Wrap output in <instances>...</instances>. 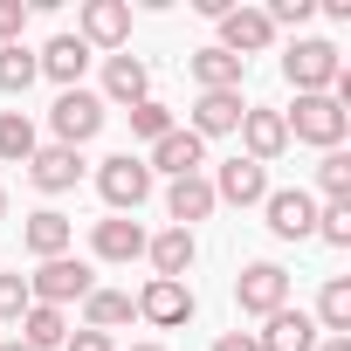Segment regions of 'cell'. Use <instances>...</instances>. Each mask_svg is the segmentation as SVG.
I'll use <instances>...</instances> for the list:
<instances>
[{
    "label": "cell",
    "instance_id": "836d02e7",
    "mask_svg": "<svg viewBox=\"0 0 351 351\" xmlns=\"http://www.w3.org/2000/svg\"><path fill=\"white\" fill-rule=\"evenodd\" d=\"M21 28H28V8H21V0H0V49L21 42Z\"/></svg>",
    "mask_w": 351,
    "mask_h": 351
},
{
    "label": "cell",
    "instance_id": "603a6c76",
    "mask_svg": "<svg viewBox=\"0 0 351 351\" xmlns=\"http://www.w3.org/2000/svg\"><path fill=\"white\" fill-rule=\"evenodd\" d=\"M131 317H138V303H131L124 289H90V296H83V330H104V337H110V330L131 324Z\"/></svg>",
    "mask_w": 351,
    "mask_h": 351
},
{
    "label": "cell",
    "instance_id": "f546056e",
    "mask_svg": "<svg viewBox=\"0 0 351 351\" xmlns=\"http://www.w3.org/2000/svg\"><path fill=\"white\" fill-rule=\"evenodd\" d=\"M131 131H138V138H152V145H158V138H165V131H172V110H165V104H158V97H145V104H131Z\"/></svg>",
    "mask_w": 351,
    "mask_h": 351
},
{
    "label": "cell",
    "instance_id": "ab89813d",
    "mask_svg": "<svg viewBox=\"0 0 351 351\" xmlns=\"http://www.w3.org/2000/svg\"><path fill=\"white\" fill-rule=\"evenodd\" d=\"M0 214H8V186H0Z\"/></svg>",
    "mask_w": 351,
    "mask_h": 351
},
{
    "label": "cell",
    "instance_id": "484cf974",
    "mask_svg": "<svg viewBox=\"0 0 351 351\" xmlns=\"http://www.w3.org/2000/svg\"><path fill=\"white\" fill-rule=\"evenodd\" d=\"M317 330H324V337H351V282H344V276L324 282V296H317Z\"/></svg>",
    "mask_w": 351,
    "mask_h": 351
},
{
    "label": "cell",
    "instance_id": "ffe728a7",
    "mask_svg": "<svg viewBox=\"0 0 351 351\" xmlns=\"http://www.w3.org/2000/svg\"><path fill=\"white\" fill-rule=\"evenodd\" d=\"M35 69H42V76H56L62 90H83V69H90V49H83L76 35H56V42H49V49L35 56Z\"/></svg>",
    "mask_w": 351,
    "mask_h": 351
},
{
    "label": "cell",
    "instance_id": "277c9868",
    "mask_svg": "<svg viewBox=\"0 0 351 351\" xmlns=\"http://www.w3.org/2000/svg\"><path fill=\"white\" fill-rule=\"evenodd\" d=\"M90 289H97L90 262H69V255H56V262H42V269L28 276V296H35V303H49V310H62V303H83Z\"/></svg>",
    "mask_w": 351,
    "mask_h": 351
},
{
    "label": "cell",
    "instance_id": "d6a6232c",
    "mask_svg": "<svg viewBox=\"0 0 351 351\" xmlns=\"http://www.w3.org/2000/svg\"><path fill=\"white\" fill-rule=\"evenodd\" d=\"M262 14H269V28H303L317 14V0H276V8H262Z\"/></svg>",
    "mask_w": 351,
    "mask_h": 351
},
{
    "label": "cell",
    "instance_id": "52a82bcc",
    "mask_svg": "<svg viewBox=\"0 0 351 351\" xmlns=\"http://www.w3.org/2000/svg\"><path fill=\"white\" fill-rule=\"evenodd\" d=\"M131 303H138V317H145V324H158V330H180V324H193V289H186V282H165V276H152V282H145Z\"/></svg>",
    "mask_w": 351,
    "mask_h": 351
},
{
    "label": "cell",
    "instance_id": "d6986e66",
    "mask_svg": "<svg viewBox=\"0 0 351 351\" xmlns=\"http://www.w3.org/2000/svg\"><path fill=\"white\" fill-rule=\"evenodd\" d=\"M145 255H152V276H165V282H186V269H193V234L186 228H165V234H152L145 241Z\"/></svg>",
    "mask_w": 351,
    "mask_h": 351
},
{
    "label": "cell",
    "instance_id": "f35d334b",
    "mask_svg": "<svg viewBox=\"0 0 351 351\" xmlns=\"http://www.w3.org/2000/svg\"><path fill=\"white\" fill-rule=\"evenodd\" d=\"M131 351H165V344H131Z\"/></svg>",
    "mask_w": 351,
    "mask_h": 351
},
{
    "label": "cell",
    "instance_id": "30bf717a",
    "mask_svg": "<svg viewBox=\"0 0 351 351\" xmlns=\"http://www.w3.org/2000/svg\"><path fill=\"white\" fill-rule=\"evenodd\" d=\"M241 110H248V104H241V90H200V104H193V124H186V131H193L200 145H207V138H228V131H241Z\"/></svg>",
    "mask_w": 351,
    "mask_h": 351
},
{
    "label": "cell",
    "instance_id": "8d00e7d4",
    "mask_svg": "<svg viewBox=\"0 0 351 351\" xmlns=\"http://www.w3.org/2000/svg\"><path fill=\"white\" fill-rule=\"evenodd\" d=\"M317 351H351V337H317Z\"/></svg>",
    "mask_w": 351,
    "mask_h": 351
},
{
    "label": "cell",
    "instance_id": "e0dca14e",
    "mask_svg": "<svg viewBox=\"0 0 351 351\" xmlns=\"http://www.w3.org/2000/svg\"><path fill=\"white\" fill-rule=\"evenodd\" d=\"M90 248H97V262H138V255H145V228H138L131 214H110V221H97Z\"/></svg>",
    "mask_w": 351,
    "mask_h": 351
},
{
    "label": "cell",
    "instance_id": "44dd1931",
    "mask_svg": "<svg viewBox=\"0 0 351 351\" xmlns=\"http://www.w3.org/2000/svg\"><path fill=\"white\" fill-rule=\"evenodd\" d=\"M69 214H56V207H42V214H28V228H21V241H28V255H42V262H56V255H69Z\"/></svg>",
    "mask_w": 351,
    "mask_h": 351
},
{
    "label": "cell",
    "instance_id": "6da1fadb",
    "mask_svg": "<svg viewBox=\"0 0 351 351\" xmlns=\"http://www.w3.org/2000/svg\"><path fill=\"white\" fill-rule=\"evenodd\" d=\"M282 76L296 83V97H324V90L344 76V56H337V42H317V35H303V42L282 56Z\"/></svg>",
    "mask_w": 351,
    "mask_h": 351
},
{
    "label": "cell",
    "instance_id": "cb8c5ba5",
    "mask_svg": "<svg viewBox=\"0 0 351 351\" xmlns=\"http://www.w3.org/2000/svg\"><path fill=\"white\" fill-rule=\"evenodd\" d=\"M21 344H28V351H56V344H69V317L49 310V303H28V317H21Z\"/></svg>",
    "mask_w": 351,
    "mask_h": 351
},
{
    "label": "cell",
    "instance_id": "ba28073f",
    "mask_svg": "<svg viewBox=\"0 0 351 351\" xmlns=\"http://www.w3.org/2000/svg\"><path fill=\"white\" fill-rule=\"evenodd\" d=\"M262 214H269V234H276V241H310V234H317V200H310L303 186L269 193V200H262Z\"/></svg>",
    "mask_w": 351,
    "mask_h": 351
},
{
    "label": "cell",
    "instance_id": "83f0119b",
    "mask_svg": "<svg viewBox=\"0 0 351 351\" xmlns=\"http://www.w3.org/2000/svg\"><path fill=\"white\" fill-rule=\"evenodd\" d=\"M35 76H42V69H35V56H28L21 42H8V49H0V90H8V97H21Z\"/></svg>",
    "mask_w": 351,
    "mask_h": 351
},
{
    "label": "cell",
    "instance_id": "e575fe53",
    "mask_svg": "<svg viewBox=\"0 0 351 351\" xmlns=\"http://www.w3.org/2000/svg\"><path fill=\"white\" fill-rule=\"evenodd\" d=\"M62 351H110V337H104V330H69Z\"/></svg>",
    "mask_w": 351,
    "mask_h": 351
},
{
    "label": "cell",
    "instance_id": "5b68a950",
    "mask_svg": "<svg viewBox=\"0 0 351 351\" xmlns=\"http://www.w3.org/2000/svg\"><path fill=\"white\" fill-rule=\"evenodd\" d=\"M234 303H241L248 317L289 310V269H282V262H248V269L234 276Z\"/></svg>",
    "mask_w": 351,
    "mask_h": 351
},
{
    "label": "cell",
    "instance_id": "7a4b0ae2",
    "mask_svg": "<svg viewBox=\"0 0 351 351\" xmlns=\"http://www.w3.org/2000/svg\"><path fill=\"white\" fill-rule=\"evenodd\" d=\"M282 124H289V138L337 152V145H344V131H351V110H337V104H330V90H324V97H296V110H282Z\"/></svg>",
    "mask_w": 351,
    "mask_h": 351
},
{
    "label": "cell",
    "instance_id": "8fae6325",
    "mask_svg": "<svg viewBox=\"0 0 351 351\" xmlns=\"http://www.w3.org/2000/svg\"><path fill=\"white\" fill-rule=\"evenodd\" d=\"M214 200H228V207H262V200H269V165H255V158H228L221 180H214Z\"/></svg>",
    "mask_w": 351,
    "mask_h": 351
},
{
    "label": "cell",
    "instance_id": "9a60e30c",
    "mask_svg": "<svg viewBox=\"0 0 351 351\" xmlns=\"http://www.w3.org/2000/svg\"><path fill=\"white\" fill-rule=\"evenodd\" d=\"M241 145H248L255 165L282 158V152H289V124H282V110H241Z\"/></svg>",
    "mask_w": 351,
    "mask_h": 351
},
{
    "label": "cell",
    "instance_id": "4dcf8cb0",
    "mask_svg": "<svg viewBox=\"0 0 351 351\" xmlns=\"http://www.w3.org/2000/svg\"><path fill=\"white\" fill-rule=\"evenodd\" d=\"M317 234H324L330 248H351V200H330V207H317Z\"/></svg>",
    "mask_w": 351,
    "mask_h": 351
},
{
    "label": "cell",
    "instance_id": "7c38bea8",
    "mask_svg": "<svg viewBox=\"0 0 351 351\" xmlns=\"http://www.w3.org/2000/svg\"><path fill=\"white\" fill-rule=\"evenodd\" d=\"M83 49L97 42V49H124L131 42V8L124 0H83V35H76Z\"/></svg>",
    "mask_w": 351,
    "mask_h": 351
},
{
    "label": "cell",
    "instance_id": "9c48e42d",
    "mask_svg": "<svg viewBox=\"0 0 351 351\" xmlns=\"http://www.w3.org/2000/svg\"><path fill=\"white\" fill-rule=\"evenodd\" d=\"M269 42H276V28H269L262 8H228V14H221V42H214V49H228V56L248 62V56H262Z\"/></svg>",
    "mask_w": 351,
    "mask_h": 351
},
{
    "label": "cell",
    "instance_id": "5bb4252c",
    "mask_svg": "<svg viewBox=\"0 0 351 351\" xmlns=\"http://www.w3.org/2000/svg\"><path fill=\"white\" fill-rule=\"evenodd\" d=\"M200 165H207V145H200L193 131L172 124V131L152 145V165H145V172H172V180H186V172H200Z\"/></svg>",
    "mask_w": 351,
    "mask_h": 351
},
{
    "label": "cell",
    "instance_id": "d590c367",
    "mask_svg": "<svg viewBox=\"0 0 351 351\" xmlns=\"http://www.w3.org/2000/svg\"><path fill=\"white\" fill-rule=\"evenodd\" d=\"M214 351H262L248 330H228V337H214Z\"/></svg>",
    "mask_w": 351,
    "mask_h": 351
},
{
    "label": "cell",
    "instance_id": "f1b7e54d",
    "mask_svg": "<svg viewBox=\"0 0 351 351\" xmlns=\"http://www.w3.org/2000/svg\"><path fill=\"white\" fill-rule=\"evenodd\" d=\"M317 186L330 193V200H351V152L337 145V152H324V165H317Z\"/></svg>",
    "mask_w": 351,
    "mask_h": 351
},
{
    "label": "cell",
    "instance_id": "1f68e13d",
    "mask_svg": "<svg viewBox=\"0 0 351 351\" xmlns=\"http://www.w3.org/2000/svg\"><path fill=\"white\" fill-rule=\"evenodd\" d=\"M28 276H0V324H21L28 317Z\"/></svg>",
    "mask_w": 351,
    "mask_h": 351
},
{
    "label": "cell",
    "instance_id": "4316f807",
    "mask_svg": "<svg viewBox=\"0 0 351 351\" xmlns=\"http://www.w3.org/2000/svg\"><path fill=\"white\" fill-rule=\"evenodd\" d=\"M0 158H8V165H28V158H35V124H28V110H0Z\"/></svg>",
    "mask_w": 351,
    "mask_h": 351
},
{
    "label": "cell",
    "instance_id": "74e56055",
    "mask_svg": "<svg viewBox=\"0 0 351 351\" xmlns=\"http://www.w3.org/2000/svg\"><path fill=\"white\" fill-rule=\"evenodd\" d=\"M0 351H28V344H21V337H14V344H0Z\"/></svg>",
    "mask_w": 351,
    "mask_h": 351
},
{
    "label": "cell",
    "instance_id": "2e32d148",
    "mask_svg": "<svg viewBox=\"0 0 351 351\" xmlns=\"http://www.w3.org/2000/svg\"><path fill=\"white\" fill-rule=\"evenodd\" d=\"M28 180H35L42 193H69V186L83 180V158H76L69 145H35V158H28Z\"/></svg>",
    "mask_w": 351,
    "mask_h": 351
},
{
    "label": "cell",
    "instance_id": "ac0fdd59",
    "mask_svg": "<svg viewBox=\"0 0 351 351\" xmlns=\"http://www.w3.org/2000/svg\"><path fill=\"white\" fill-rule=\"evenodd\" d=\"M317 317H303V310H276L269 317V330H255V344L262 351H317Z\"/></svg>",
    "mask_w": 351,
    "mask_h": 351
},
{
    "label": "cell",
    "instance_id": "3957f363",
    "mask_svg": "<svg viewBox=\"0 0 351 351\" xmlns=\"http://www.w3.org/2000/svg\"><path fill=\"white\" fill-rule=\"evenodd\" d=\"M97 193H104L110 214H138V207L152 200V172H145V158H131V152L104 158V165H97Z\"/></svg>",
    "mask_w": 351,
    "mask_h": 351
},
{
    "label": "cell",
    "instance_id": "4fadbf2b",
    "mask_svg": "<svg viewBox=\"0 0 351 351\" xmlns=\"http://www.w3.org/2000/svg\"><path fill=\"white\" fill-rule=\"evenodd\" d=\"M221 200H214V180H200V172H186V180H172L165 186V214H172V228H186L193 234V221H207Z\"/></svg>",
    "mask_w": 351,
    "mask_h": 351
},
{
    "label": "cell",
    "instance_id": "8992f818",
    "mask_svg": "<svg viewBox=\"0 0 351 351\" xmlns=\"http://www.w3.org/2000/svg\"><path fill=\"white\" fill-rule=\"evenodd\" d=\"M49 124H56V145H90L97 131H104V97L97 90H62L56 97V110H49Z\"/></svg>",
    "mask_w": 351,
    "mask_h": 351
},
{
    "label": "cell",
    "instance_id": "d4e9b609",
    "mask_svg": "<svg viewBox=\"0 0 351 351\" xmlns=\"http://www.w3.org/2000/svg\"><path fill=\"white\" fill-rule=\"evenodd\" d=\"M241 69H248V62L228 56V49H200V56H193V83H200V90H241Z\"/></svg>",
    "mask_w": 351,
    "mask_h": 351
},
{
    "label": "cell",
    "instance_id": "7402d4cb",
    "mask_svg": "<svg viewBox=\"0 0 351 351\" xmlns=\"http://www.w3.org/2000/svg\"><path fill=\"white\" fill-rule=\"evenodd\" d=\"M104 97H110V104H145V97H152L145 62H138V56H110V62H104Z\"/></svg>",
    "mask_w": 351,
    "mask_h": 351
}]
</instances>
